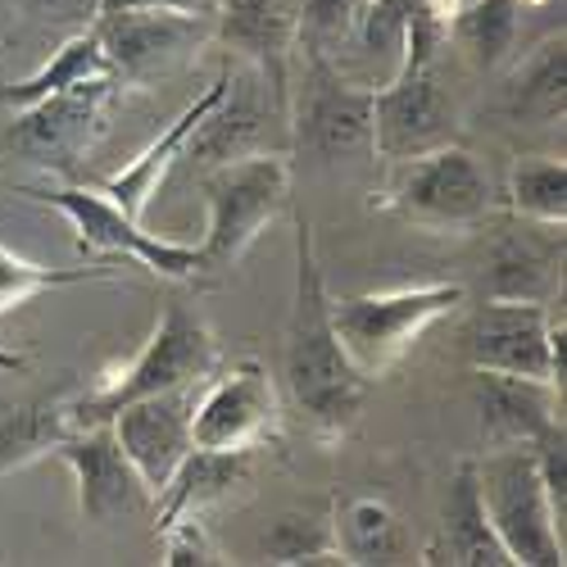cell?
Returning a JSON list of instances; mask_svg holds the SVG:
<instances>
[{"mask_svg": "<svg viewBox=\"0 0 567 567\" xmlns=\"http://www.w3.org/2000/svg\"><path fill=\"white\" fill-rule=\"evenodd\" d=\"M287 386L322 441L346 436L368 395V377L350 363L332 327V296H327L305 209L296 214V305L287 322Z\"/></svg>", "mask_w": 567, "mask_h": 567, "instance_id": "6da1fadb", "label": "cell"}, {"mask_svg": "<svg viewBox=\"0 0 567 567\" xmlns=\"http://www.w3.org/2000/svg\"><path fill=\"white\" fill-rule=\"evenodd\" d=\"M214 368H218V341L209 332V322L186 300H164L155 332L141 346V354L127 368H114L110 377H101L86 395H73V417H78V427L110 422L114 409H123L141 395L200 386Z\"/></svg>", "mask_w": 567, "mask_h": 567, "instance_id": "7a4b0ae2", "label": "cell"}, {"mask_svg": "<svg viewBox=\"0 0 567 567\" xmlns=\"http://www.w3.org/2000/svg\"><path fill=\"white\" fill-rule=\"evenodd\" d=\"M463 305L458 281H427V287H395L332 300V327L350 363L368 377H386L427 327Z\"/></svg>", "mask_w": 567, "mask_h": 567, "instance_id": "3957f363", "label": "cell"}, {"mask_svg": "<svg viewBox=\"0 0 567 567\" xmlns=\"http://www.w3.org/2000/svg\"><path fill=\"white\" fill-rule=\"evenodd\" d=\"M477 491L513 567H563V527L545 499L532 445H495L477 463Z\"/></svg>", "mask_w": 567, "mask_h": 567, "instance_id": "277c9868", "label": "cell"}, {"mask_svg": "<svg viewBox=\"0 0 567 567\" xmlns=\"http://www.w3.org/2000/svg\"><path fill=\"white\" fill-rule=\"evenodd\" d=\"M291 196V164L281 155H236L205 173L209 200V231L200 241L205 268L236 264L255 236L277 218V209Z\"/></svg>", "mask_w": 567, "mask_h": 567, "instance_id": "5b68a950", "label": "cell"}, {"mask_svg": "<svg viewBox=\"0 0 567 567\" xmlns=\"http://www.w3.org/2000/svg\"><path fill=\"white\" fill-rule=\"evenodd\" d=\"M28 196L41 200V205H51V209H60L69 218L82 255H123L136 268H146L155 277H173V281L205 272L200 246L164 241V236L146 231V227H141V218L123 214L101 192H86V186H41V192H28Z\"/></svg>", "mask_w": 567, "mask_h": 567, "instance_id": "8992f818", "label": "cell"}, {"mask_svg": "<svg viewBox=\"0 0 567 567\" xmlns=\"http://www.w3.org/2000/svg\"><path fill=\"white\" fill-rule=\"evenodd\" d=\"M472 372L527 377L563 391V363L554 359V318L540 300H491L472 313L463 337Z\"/></svg>", "mask_w": 567, "mask_h": 567, "instance_id": "52a82bcc", "label": "cell"}, {"mask_svg": "<svg viewBox=\"0 0 567 567\" xmlns=\"http://www.w3.org/2000/svg\"><path fill=\"white\" fill-rule=\"evenodd\" d=\"M391 205L417 223L436 227H467L482 223L495 205L491 173L482 168L477 155H467L463 146H436L427 155L404 159V173L391 192Z\"/></svg>", "mask_w": 567, "mask_h": 567, "instance_id": "ba28073f", "label": "cell"}, {"mask_svg": "<svg viewBox=\"0 0 567 567\" xmlns=\"http://www.w3.org/2000/svg\"><path fill=\"white\" fill-rule=\"evenodd\" d=\"M114 86H118V78H91L69 91H55V96H41L37 105H23L10 127V146L28 164L73 168L91 151V141L101 136Z\"/></svg>", "mask_w": 567, "mask_h": 567, "instance_id": "9c48e42d", "label": "cell"}, {"mask_svg": "<svg viewBox=\"0 0 567 567\" xmlns=\"http://www.w3.org/2000/svg\"><path fill=\"white\" fill-rule=\"evenodd\" d=\"M454 136V101L436 86L432 64H395L391 82L372 91V151L395 164L427 155Z\"/></svg>", "mask_w": 567, "mask_h": 567, "instance_id": "30bf717a", "label": "cell"}, {"mask_svg": "<svg viewBox=\"0 0 567 567\" xmlns=\"http://www.w3.org/2000/svg\"><path fill=\"white\" fill-rule=\"evenodd\" d=\"M277 436V386L259 359L231 363L196 395L192 441L200 450H259Z\"/></svg>", "mask_w": 567, "mask_h": 567, "instance_id": "8fae6325", "label": "cell"}, {"mask_svg": "<svg viewBox=\"0 0 567 567\" xmlns=\"http://www.w3.org/2000/svg\"><path fill=\"white\" fill-rule=\"evenodd\" d=\"M205 14H177V10H123L101 14L91 32L101 37V51L123 82H146L182 64L196 45L209 37Z\"/></svg>", "mask_w": 567, "mask_h": 567, "instance_id": "7c38bea8", "label": "cell"}, {"mask_svg": "<svg viewBox=\"0 0 567 567\" xmlns=\"http://www.w3.org/2000/svg\"><path fill=\"white\" fill-rule=\"evenodd\" d=\"M55 454L73 467L82 523L114 527V523H123V517H132L136 508H146L151 491H146V482L136 477V467L123 454V445H118L110 422H91V427H78L73 436H64L55 445Z\"/></svg>", "mask_w": 567, "mask_h": 567, "instance_id": "4fadbf2b", "label": "cell"}, {"mask_svg": "<svg viewBox=\"0 0 567 567\" xmlns=\"http://www.w3.org/2000/svg\"><path fill=\"white\" fill-rule=\"evenodd\" d=\"M192 409H196V386H177V391H159V395H141V400L114 409V417H110V427H114L123 454L132 458L136 477L146 482L151 499L168 486L177 463L196 445Z\"/></svg>", "mask_w": 567, "mask_h": 567, "instance_id": "5bb4252c", "label": "cell"}, {"mask_svg": "<svg viewBox=\"0 0 567 567\" xmlns=\"http://www.w3.org/2000/svg\"><path fill=\"white\" fill-rule=\"evenodd\" d=\"M214 37L268 73L277 110L287 114V64L300 41V0H218Z\"/></svg>", "mask_w": 567, "mask_h": 567, "instance_id": "9a60e30c", "label": "cell"}, {"mask_svg": "<svg viewBox=\"0 0 567 567\" xmlns=\"http://www.w3.org/2000/svg\"><path fill=\"white\" fill-rule=\"evenodd\" d=\"M300 146H309L318 159L372 151V91L350 86L322 51H313V78L300 110Z\"/></svg>", "mask_w": 567, "mask_h": 567, "instance_id": "2e32d148", "label": "cell"}, {"mask_svg": "<svg viewBox=\"0 0 567 567\" xmlns=\"http://www.w3.org/2000/svg\"><path fill=\"white\" fill-rule=\"evenodd\" d=\"M227 91H231V73H218L205 91H200V96L192 101V105H186L155 141H151V146L146 151H141L132 164H123L114 177H105L101 186H96V192L101 196H110L123 214H132V218H141V214H146V205H151V196L159 192V182H164V173H168V164L186 151V146H192V136L200 132V123L218 110V101L227 96Z\"/></svg>", "mask_w": 567, "mask_h": 567, "instance_id": "e0dca14e", "label": "cell"}, {"mask_svg": "<svg viewBox=\"0 0 567 567\" xmlns=\"http://www.w3.org/2000/svg\"><path fill=\"white\" fill-rule=\"evenodd\" d=\"M558 395L545 382L504 372H472V400L482 413V432L491 445H536L549 427H558Z\"/></svg>", "mask_w": 567, "mask_h": 567, "instance_id": "ac0fdd59", "label": "cell"}, {"mask_svg": "<svg viewBox=\"0 0 567 567\" xmlns=\"http://www.w3.org/2000/svg\"><path fill=\"white\" fill-rule=\"evenodd\" d=\"M422 563H454V567H513L491 517L482 508V491H477V463H458L454 482L441 508V536L436 545H427Z\"/></svg>", "mask_w": 567, "mask_h": 567, "instance_id": "d6986e66", "label": "cell"}, {"mask_svg": "<svg viewBox=\"0 0 567 567\" xmlns=\"http://www.w3.org/2000/svg\"><path fill=\"white\" fill-rule=\"evenodd\" d=\"M246 472H250V450H200V445H192V454L177 463L168 486L155 495V504H159L155 532L164 523H173V517L205 513L209 504L231 495V486H241Z\"/></svg>", "mask_w": 567, "mask_h": 567, "instance_id": "ffe728a7", "label": "cell"}, {"mask_svg": "<svg viewBox=\"0 0 567 567\" xmlns=\"http://www.w3.org/2000/svg\"><path fill=\"white\" fill-rule=\"evenodd\" d=\"M78 432L73 395H45V400H19L0 404V477L55 454L64 436Z\"/></svg>", "mask_w": 567, "mask_h": 567, "instance_id": "44dd1931", "label": "cell"}, {"mask_svg": "<svg viewBox=\"0 0 567 567\" xmlns=\"http://www.w3.org/2000/svg\"><path fill=\"white\" fill-rule=\"evenodd\" d=\"M91 78H114V69H110V60L101 51V37L91 28H78V32L64 37V45L32 78L0 86V105L23 110V105H37L41 96H55V91H69V86L91 82Z\"/></svg>", "mask_w": 567, "mask_h": 567, "instance_id": "7402d4cb", "label": "cell"}, {"mask_svg": "<svg viewBox=\"0 0 567 567\" xmlns=\"http://www.w3.org/2000/svg\"><path fill=\"white\" fill-rule=\"evenodd\" d=\"M337 545L346 563H395L400 558V523L391 504L354 495L337 508Z\"/></svg>", "mask_w": 567, "mask_h": 567, "instance_id": "603a6c76", "label": "cell"}, {"mask_svg": "<svg viewBox=\"0 0 567 567\" xmlns=\"http://www.w3.org/2000/svg\"><path fill=\"white\" fill-rule=\"evenodd\" d=\"M264 554L277 567H313V563L341 567L346 563V554L337 545V523H332V517H322V513H287V517H277V527L264 536Z\"/></svg>", "mask_w": 567, "mask_h": 567, "instance_id": "cb8c5ba5", "label": "cell"}, {"mask_svg": "<svg viewBox=\"0 0 567 567\" xmlns=\"http://www.w3.org/2000/svg\"><path fill=\"white\" fill-rule=\"evenodd\" d=\"M508 205H513V214L563 231V223H567V164L549 159V155L523 159L508 177Z\"/></svg>", "mask_w": 567, "mask_h": 567, "instance_id": "d4e9b609", "label": "cell"}, {"mask_svg": "<svg viewBox=\"0 0 567 567\" xmlns=\"http://www.w3.org/2000/svg\"><path fill=\"white\" fill-rule=\"evenodd\" d=\"M517 0H467L463 14L450 23L463 41L467 60L477 69H495L504 64V55L513 51V37H517Z\"/></svg>", "mask_w": 567, "mask_h": 567, "instance_id": "484cf974", "label": "cell"}, {"mask_svg": "<svg viewBox=\"0 0 567 567\" xmlns=\"http://www.w3.org/2000/svg\"><path fill=\"white\" fill-rule=\"evenodd\" d=\"M110 277L114 272L105 264H91V268H45V264H32V259L14 255L10 246H0V313L19 309L37 291L78 287V281H110Z\"/></svg>", "mask_w": 567, "mask_h": 567, "instance_id": "4316f807", "label": "cell"}, {"mask_svg": "<svg viewBox=\"0 0 567 567\" xmlns=\"http://www.w3.org/2000/svg\"><path fill=\"white\" fill-rule=\"evenodd\" d=\"M563 69H567V51H563V37L558 41H545L536 60L527 64V73L517 78L513 86V105L527 110L545 123L563 118Z\"/></svg>", "mask_w": 567, "mask_h": 567, "instance_id": "83f0119b", "label": "cell"}, {"mask_svg": "<svg viewBox=\"0 0 567 567\" xmlns=\"http://www.w3.org/2000/svg\"><path fill=\"white\" fill-rule=\"evenodd\" d=\"M495 300H540L549 287V259L532 246H504L495 255Z\"/></svg>", "mask_w": 567, "mask_h": 567, "instance_id": "f1b7e54d", "label": "cell"}, {"mask_svg": "<svg viewBox=\"0 0 567 567\" xmlns=\"http://www.w3.org/2000/svg\"><path fill=\"white\" fill-rule=\"evenodd\" d=\"M159 540H164V563L168 567H209V563H223L218 545L209 540V532L200 523V513H186V517L164 523Z\"/></svg>", "mask_w": 567, "mask_h": 567, "instance_id": "f546056e", "label": "cell"}, {"mask_svg": "<svg viewBox=\"0 0 567 567\" xmlns=\"http://www.w3.org/2000/svg\"><path fill=\"white\" fill-rule=\"evenodd\" d=\"M359 10H363V0H300V37H309L313 45L346 37Z\"/></svg>", "mask_w": 567, "mask_h": 567, "instance_id": "4dcf8cb0", "label": "cell"}, {"mask_svg": "<svg viewBox=\"0 0 567 567\" xmlns=\"http://www.w3.org/2000/svg\"><path fill=\"white\" fill-rule=\"evenodd\" d=\"M28 6L41 19H51V23H69L73 32L91 28V23H96V14H101V0H28Z\"/></svg>", "mask_w": 567, "mask_h": 567, "instance_id": "1f68e13d", "label": "cell"}, {"mask_svg": "<svg viewBox=\"0 0 567 567\" xmlns=\"http://www.w3.org/2000/svg\"><path fill=\"white\" fill-rule=\"evenodd\" d=\"M123 10H177V14H205V19H214L218 0H101V14H123Z\"/></svg>", "mask_w": 567, "mask_h": 567, "instance_id": "d6a6232c", "label": "cell"}, {"mask_svg": "<svg viewBox=\"0 0 567 567\" xmlns=\"http://www.w3.org/2000/svg\"><path fill=\"white\" fill-rule=\"evenodd\" d=\"M417 6H422V14H427L441 32H450V23L463 14V6H467V0H417Z\"/></svg>", "mask_w": 567, "mask_h": 567, "instance_id": "836d02e7", "label": "cell"}, {"mask_svg": "<svg viewBox=\"0 0 567 567\" xmlns=\"http://www.w3.org/2000/svg\"><path fill=\"white\" fill-rule=\"evenodd\" d=\"M23 368H28V354L0 346V372H23Z\"/></svg>", "mask_w": 567, "mask_h": 567, "instance_id": "e575fe53", "label": "cell"}]
</instances>
